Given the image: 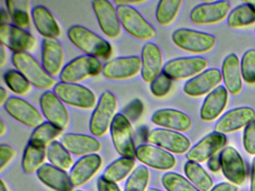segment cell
<instances>
[{
  "instance_id": "47",
  "label": "cell",
  "mask_w": 255,
  "mask_h": 191,
  "mask_svg": "<svg viewBox=\"0 0 255 191\" xmlns=\"http://www.w3.org/2000/svg\"><path fill=\"white\" fill-rule=\"evenodd\" d=\"M98 191H122L116 183L109 182L101 176L98 181Z\"/></svg>"
},
{
  "instance_id": "3",
  "label": "cell",
  "mask_w": 255,
  "mask_h": 191,
  "mask_svg": "<svg viewBox=\"0 0 255 191\" xmlns=\"http://www.w3.org/2000/svg\"><path fill=\"white\" fill-rule=\"evenodd\" d=\"M117 108V99L110 91L103 93L90 119L91 132L95 137H102L111 126Z\"/></svg>"
},
{
  "instance_id": "52",
  "label": "cell",
  "mask_w": 255,
  "mask_h": 191,
  "mask_svg": "<svg viewBox=\"0 0 255 191\" xmlns=\"http://www.w3.org/2000/svg\"><path fill=\"white\" fill-rule=\"evenodd\" d=\"M144 2V1H116L115 4L119 5H129L132 6V4H141Z\"/></svg>"
},
{
  "instance_id": "42",
  "label": "cell",
  "mask_w": 255,
  "mask_h": 191,
  "mask_svg": "<svg viewBox=\"0 0 255 191\" xmlns=\"http://www.w3.org/2000/svg\"><path fill=\"white\" fill-rule=\"evenodd\" d=\"M242 76L246 83H255V49L245 52L240 62Z\"/></svg>"
},
{
  "instance_id": "53",
  "label": "cell",
  "mask_w": 255,
  "mask_h": 191,
  "mask_svg": "<svg viewBox=\"0 0 255 191\" xmlns=\"http://www.w3.org/2000/svg\"><path fill=\"white\" fill-rule=\"evenodd\" d=\"M6 52H5L4 46H1V51H0V66L3 67L6 63Z\"/></svg>"
},
{
  "instance_id": "30",
  "label": "cell",
  "mask_w": 255,
  "mask_h": 191,
  "mask_svg": "<svg viewBox=\"0 0 255 191\" xmlns=\"http://www.w3.org/2000/svg\"><path fill=\"white\" fill-rule=\"evenodd\" d=\"M32 19L38 32L45 38H56L61 34L60 28L50 10L38 5L32 10Z\"/></svg>"
},
{
  "instance_id": "45",
  "label": "cell",
  "mask_w": 255,
  "mask_h": 191,
  "mask_svg": "<svg viewBox=\"0 0 255 191\" xmlns=\"http://www.w3.org/2000/svg\"><path fill=\"white\" fill-rule=\"evenodd\" d=\"M143 106L142 102L140 100L135 99L131 101L123 110V114L128 118L129 120L135 121L138 119L141 113H142Z\"/></svg>"
},
{
  "instance_id": "12",
  "label": "cell",
  "mask_w": 255,
  "mask_h": 191,
  "mask_svg": "<svg viewBox=\"0 0 255 191\" xmlns=\"http://www.w3.org/2000/svg\"><path fill=\"white\" fill-rule=\"evenodd\" d=\"M231 10L228 1H210L195 6L190 13V19L198 25H207L220 22Z\"/></svg>"
},
{
  "instance_id": "23",
  "label": "cell",
  "mask_w": 255,
  "mask_h": 191,
  "mask_svg": "<svg viewBox=\"0 0 255 191\" xmlns=\"http://www.w3.org/2000/svg\"><path fill=\"white\" fill-rule=\"evenodd\" d=\"M151 120L159 126L177 131H186L192 127V120L186 113L172 108L156 110Z\"/></svg>"
},
{
  "instance_id": "48",
  "label": "cell",
  "mask_w": 255,
  "mask_h": 191,
  "mask_svg": "<svg viewBox=\"0 0 255 191\" xmlns=\"http://www.w3.org/2000/svg\"><path fill=\"white\" fill-rule=\"evenodd\" d=\"M207 166L212 172L219 171L221 169L220 155H214L211 158H209L207 161Z\"/></svg>"
},
{
  "instance_id": "26",
  "label": "cell",
  "mask_w": 255,
  "mask_h": 191,
  "mask_svg": "<svg viewBox=\"0 0 255 191\" xmlns=\"http://www.w3.org/2000/svg\"><path fill=\"white\" fill-rule=\"evenodd\" d=\"M38 179L44 185L56 191H72L71 178L65 170H60L50 164H44L37 171Z\"/></svg>"
},
{
  "instance_id": "58",
  "label": "cell",
  "mask_w": 255,
  "mask_h": 191,
  "mask_svg": "<svg viewBox=\"0 0 255 191\" xmlns=\"http://www.w3.org/2000/svg\"><path fill=\"white\" fill-rule=\"evenodd\" d=\"M147 191H162L160 190L156 189V188H150Z\"/></svg>"
},
{
  "instance_id": "14",
  "label": "cell",
  "mask_w": 255,
  "mask_h": 191,
  "mask_svg": "<svg viewBox=\"0 0 255 191\" xmlns=\"http://www.w3.org/2000/svg\"><path fill=\"white\" fill-rule=\"evenodd\" d=\"M43 114L49 122L61 130L68 126L69 115L62 100L52 91H46L40 98Z\"/></svg>"
},
{
  "instance_id": "44",
  "label": "cell",
  "mask_w": 255,
  "mask_h": 191,
  "mask_svg": "<svg viewBox=\"0 0 255 191\" xmlns=\"http://www.w3.org/2000/svg\"><path fill=\"white\" fill-rule=\"evenodd\" d=\"M243 146L248 153L255 155V120L246 125L243 132Z\"/></svg>"
},
{
  "instance_id": "8",
  "label": "cell",
  "mask_w": 255,
  "mask_h": 191,
  "mask_svg": "<svg viewBox=\"0 0 255 191\" xmlns=\"http://www.w3.org/2000/svg\"><path fill=\"white\" fill-rule=\"evenodd\" d=\"M55 94L63 102L80 107L89 109L96 104V97L89 88L77 84L59 82L53 88Z\"/></svg>"
},
{
  "instance_id": "20",
  "label": "cell",
  "mask_w": 255,
  "mask_h": 191,
  "mask_svg": "<svg viewBox=\"0 0 255 191\" xmlns=\"http://www.w3.org/2000/svg\"><path fill=\"white\" fill-rule=\"evenodd\" d=\"M136 157L143 164L156 170H170L176 164L174 155L153 145L138 146L136 149Z\"/></svg>"
},
{
  "instance_id": "57",
  "label": "cell",
  "mask_w": 255,
  "mask_h": 191,
  "mask_svg": "<svg viewBox=\"0 0 255 191\" xmlns=\"http://www.w3.org/2000/svg\"><path fill=\"white\" fill-rule=\"evenodd\" d=\"M246 2H247L248 4H250V5L252 6V7L255 10V0H253V1H246Z\"/></svg>"
},
{
  "instance_id": "46",
  "label": "cell",
  "mask_w": 255,
  "mask_h": 191,
  "mask_svg": "<svg viewBox=\"0 0 255 191\" xmlns=\"http://www.w3.org/2000/svg\"><path fill=\"white\" fill-rule=\"evenodd\" d=\"M15 155V151L11 146L7 144H1L0 146V171L8 165V163L13 159Z\"/></svg>"
},
{
  "instance_id": "18",
  "label": "cell",
  "mask_w": 255,
  "mask_h": 191,
  "mask_svg": "<svg viewBox=\"0 0 255 191\" xmlns=\"http://www.w3.org/2000/svg\"><path fill=\"white\" fill-rule=\"evenodd\" d=\"M141 70V59L137 56L122 57L107 63L103 74L111 80H122L133 77Z\"/></svg>"
},
{
  "instance_id": "35",
  "label": "cell",
  "mask_w": 255,
  "mask_h": 191,
  "mask_svg": "<svg viewBox=\"0 0 255 191\" xmlns=\"http://www.w3.org/2000/svg\"><path fill=\"white\" fill-rule=\"evenodd\" d=\"M8 13L13 23L18 28L29 26L30 17L29 14V1L27 0H8L6 1Z\"/></svg>"
},
{
  "instance_id": "43",
  "label": "cell",
  "mask_w": 255,
  "mask_h": 191,
  "mask_svg": "<svg viewBox=\"0 0 255 191\" xmlns=\"http://www.w3.org/2000/svg\"><path fill=\"white\" fill-rule=\"evenodd\" d=\"M172 79L162 72L150 83V91L156 97H163L168 94L172 85Z\"/></svg>"
},
{
  "instance_id": "4",
  "label": "cell",
  "mask_w": 255,
  "mask_h": 191,
  "mask_svg": "<svg viewBox=\"0 0 255 191\" xmlns=\"http://www.w3.org/2000/svg\"><path fill=\"white\" fill-rule=\"evenodd\" d=\"M102 64L95 57L83 55L70 61L60 73V79L65 83L76 84L103 71Z\"/></svg>"
},
{
  "instance_id": "25",
  "label": "cell",
  "mask_w": 255,
  "mask_h": 191,
  "mask_svg": "<svg viewBox=\"0 0 255 191\" xmlns=\"http://www.w3.org/2000/svg\"><path fill=\"white\" fill-rule=\"evenodd\" d=\"M102 158L97 154L86 155L80 158L72 167L70 178L74 187L84 185L99 170Z\"/></svg>"
},
{
  "instance_id": "7",
  "label": "cell",
  "mask_w": 255,
  "mask_h": 191,
  "mask_svg": "<svg viewBox=\"0 0 255 191\" xmlns=\"http://www.w3.org/2000/svg\"><path fill=\"white\" fill-rule=\"evenodd\" d=\"M172 40L180 49L192 53H204L216 44L213 34L189 28H179L172 34Z\"/></svg>"
},
{
  "instance_id": "59",
  "label": "cell",
  "mask_w": 255,
  "mask_h": 191,
  "mask_svg": "<svg viewBox=\"0 0 255 191\" xmlns=\"http://www.w3.org/2000/svg\"><path fill=\"white\" fill-rule=\"evenodd\" d=\"M80 191V190H77V191Z\"/></svg>"
},
{
  "instance_id": "49",
  "label": "cell",
  "mask_w": 255,
  "mask_h": 191,
  "mask_svg": "<svg viewBox=\"0 0 255 191\" xmlns=\"http://www.w3.org/2000/svg\"><path fill=\"white\" fill-rule=\"evenodd\" d=\"M238 188L235 185L232 184L227 183V182H222V183L218 184L210 191H237Z\"/></svg>"
},
{
  "instance_id": "29",
  "label": "cell",
  "mask_w": 255,
  "mask_h": 191,
  "mask_svg": "<svg viewBox=\"0 0 255 191\" xmlns=\"http://www.w3.org/2000/svg\"><path fill=\"white\" fill-rule=\"evenodd\" d=\"M222 75L228 91L233 95L238 94L243 88V82L240 60L237 55L230 54L225 58L222 64Z\"/></svg>"
},
{
  "instance_id": "41",
  "label": "cell",
  "mask_w": 255,
  "mask_h": 191,
  "mask_svg": "<svg viewBox=\"0 0 255 191\" xmlns=\"http://www.w3.org/2000/svg\"><path fill=\"white\" fill-rule=\"evenodd\" d=\"M149 177L148 169L143 165L138 166L128 178L125 191H145Z\"/></svg>"
},
{
  "instance_id": "51",
  "label": "cell",
  "mask_w": 255,
  "mask_h": 191,
  "mask_svg": "<svg viewBox=\"0 0 255 191\" xmlns=\"http://www.w3.org/2000/svg\"><path fill=\"white\" fill-rule=\"evenodd\" d=\"M7 98H8L7 91L3 88H0V104H1V105L5 104L7 100L8 99Z\"/></svg>"
},
{
  "instance_id": "56",
  "label": "cell",
  "mask_w": 255,
  "mask_h": 191,
  "mask_svg": "<svg viewBox=\"0 0 255 191\" xmlns=\"http://www.w3.org/2000/svg\"><path fill=\"white\" fill-rule=\"evenodd\" d=\"M0 191H8L6 185L2 179H1V183H0Z\"/></svg>"
},
{
  "instance_id": "60",
  "label": "cell",
  "mask_w": 255,
  "mask_h": 191,
  "mask_svg": "<svg viewBox=\"0 0 255 191\" xmlns=\"http://www.w3.org/2000/svg\"></svg>"
},
{
  "instance_id": "6",
  "label": "cell",
  "mask_w": 255,
  "mask_h": 191,
  "mask_svg": "<svg viewBox=\"0 0 255 191\" xmlns=\"http://www.w3.org/2000/svg\"><path fill=\"white\" fill-rule=\"evenodd\" d=\"M116 9L121 24L132 37L147 40L156 36L154 28L132 6L119 5Z\"/></svg>"
},
{
  "instance_id": "40",
  "label": "cell",
  "mask_w": 255,
  "mask_h": 191,
  "mask_svg": "<svg viewBox=\"0 0 255 191\" xmlns=\"http://www.w3.org/2000/svg\"><path fill=\"white\" fill-rule=\"evenodd\" d=\"M4 79L7 86L16 94L25 95L30 91V83L18 70H8L5 73Z\"/></svg>"
},
{
  "instance_id": "16",
  "label": "cell",
  "mask_w": 255,
  "mask_h": 191,
  "mask_svg": "<svg viewBox=\"0 0 255 191\" xmlns=\"http://www.w3.org/2000/svg\"><path fill=\"white\" fill-rule=\"evenodd\" d=\"M4 105L10 116L26 126L35 128L43 123L39 111L23 98L10 97Z\"/></svg>"
},
{
  "instance_id": "9",
  "label": "cell",
  "mask_w": 255,
  "mask_h": 191,
  "mask_svg": "<svg viewBox=\"0 0 255 191\" xmlns=\"http://www.w3.org/2000/svg\"><path fill=\"white\" fill-rule=\"evenodd\" d=\"M207 59L201 56L174 58L165 63L162 72L171 79H183L201 73L207 67Z\"/></svg>"
},
{
  "instance_id": "10",
  "label": "cell",
  "mask_w": 255,
  "mask_h": 191,
  "mask_svg": "<svg viewBox=\"0 0 255 191\" xmlns=\"http://www.w3.org/2000/svg\"><path fill=\"white\" fill-rule=\"evenodd\" d=\"M149 143L175 154H183L190 148L189 139L177 131L165 128L152 130L147 136Z\"/></svg>"
},
{
  "instance_id": "28",
  "label": "cell",
  "mask_w": 255,
  "mask_h": 191,
  "mask_svg": "<svg viewBox=\"0 0 255 191\" xmlns=\"http://www.w3.org/2000/svg\"><path fill=\"white\" fill-rule=\"evenodd\" d=\"M62 144L70 153L76 155H92L101 149V143L96 138L85 134H65Z\"/></svg>"
},
{
  "instance_id": "11",
  "label": "cell",
  "mask_w": 255,
  "mask_h": 191,
  "mask_svg": "<svg viewBox=\"0 0 255 191\" xmlns=\"http://www.w3.org/2000/svg\"><path fill=\"white\" fill-rule=\"evenodd\" d=\"M0 40L2 46L14 53L26 52L32 49L36 43V40L32 34L8 23L0 25Z\"/></svg>"
},
{
  "instance_id": "50",
  "label": "cell",
  "mask_w": 255,
  "mask_h": 191,
  "mask_svg": "<svg viewBox=\"0 0 255 191\" xmlns=\"http://www.w3.org/2000/svg\"><path fill=\"white\" fill-rule=\"evenodd\" d=\"M251 191H255V158L252 163V176H251Z\"/></svg>"
},
{
  "instance_id": "19",
  "label": "cell",
  "mask_w": 255,
  "mask_h": 191,
  "mask_svg": "<svg viewBox=\"0 0 255 191\" xmlns=\"http://www.w3.org/2000/svg\"><path fill=\"white\" fill-rule=\"evenodd\" d=\"M219 155L224 176L235 185H242L246 180V172L244 161L240 153L229 146L225 148Z\"/></svg>"
},
{
  "instance_id": "37",
  "label": "cell",
  "mask_w": 255,
  "mask_h": 191,
  "mask_svg": "<svg viewBox=\"0 0 255 191\" xmlns=\"http://www.w3.org/2000/svg\"><path fill=\"white\" fill-rule=\"evenodd\" d=\"M62 131L50 122H43L35 128L31 134L29 142L37 146L45 147L48 143H51L53 140L62 133Z\"/></svg>"
},
{
  "instance_id": "55",
  "label": "cell",
  "mask_w": 255,
  "mask_h": 191,
  "mask_svg": "<svg viewBox=\"0 0 255 191\" xmlns=\"http://www.w3.org/2000/svg\"><path fill=\"white\" fill-rule=\"evenodd\" d=\"M6 132V125L4 123L3 121H0V136L2 137L4 134Z\"/></svg>"
},
{
  "instance_id": "39",
  "label": "cell",
  "mask_w": 255,
  "mask_h": 191,
  "mask_svg": "<svg viewBox=\"0 0 255 191\" xmlns=\"http://www.w3.org/2000/svg\"><path fill=\"white\" fill-rule=\"evenodd\" d=\"M162 182L168 191H200L181 175L172 172L165 173L162 176Z\"/></svg>"
},
{
  "instance_id": "5",
  "label": "cell",
  "mask_w": 255,
  "mask_h": 191,
  "mask_svg": "<svg viewBox=\"0 0 255 191\" xmlns=\"http://www.w3.org/2000/svg\"><path fill=\"white\" fill-rule=\"evenodd\" d=\"M110 133L113 144L119 155L129 158L136 156L130 121L123 113L115 115L110 126Z\"/></svg>"
},
{
  "instance_id": "27",
  "label": "cell",
  "mask_w": 255,
  "mask_h": 191,
  "mask_svg": "<svg viewBox=\"0 0 255 191\" xmlns=\"http://www.w3.org/2000/svg\"><path fill=\"white\" fill-rule=\"evenodd\" d=\"M228 93L225 87L220 85L215 88L206 97L201 108V119L212 121L223 111L228 103Z\"/></svg>"
},
{
  "instance_id": "21",
  "label": "cell",
  "mask_w": 255,
  "mask_h": 191,
  "mask_svg": "<svg viewBox=\"0 0 255 191\" xmlns=\"http://www.w3.org/2000/svg\"><path fill=\"white\" fill-rule=\"evenodd\" d=\"M222 80L220 70L216 68L208 69L187 81L183 91L190 96H200L210 92Z\"/></svg>"
},
{
  "instance_id": "17",
  "label": "cell",
  "mask_w": 255,
  "mask_h": 191,
  "mask_svg": "<svg viewBox=\"0 0 255 191\" xmlns=\"http://www.w3.org/2000/svg\"><path fill=\"white\" fill-rule=\"evenodd\" d=\"M255 120V110L250 107H239L224 113L215 125V130L222 134L234 132Z\"/></svg>"
},
{
  "instance_id": "34",
  "label": "cell",
  "mask_w": 255,
  "mask_h": 191,
  "mask_svg": "<svg viewBox=\"0 0 255 191\" xmlns=\"http://www.w3.org/2000/svg\"><path fill=\"white\" fill-rule=\"evenodd\" d=\"M255 22V10L244 1L230 12L228 16V25L231 28H241Z\"/></svg>"
},
{
  "instance_id": "32",
  "label": "cell",
  "mask_w": 255,
  "mask_h": 191,
  "mask_svg": "<svg viewBox=\"0 0 255 191\" xmlns=\"http://www.w3.org/2000/svg\"><path fill=\"white\" fill-rule=\"evenodd\" d=\"M45 147L37 146L29 142L23 152L22 167L27 174L38 171L45 158Z\"/></svg>"
},
{
  "instance_id": "54",
  "label": "cell",
  "mask_w": 255,
  "mask_h": 191,
  "mask_svg": "<svg viewBox=\"0 0 255 191\" xmlns=\"http://www.w3.org/2000/svg\"><path fill=\"white\" fill-rule=\"evenodd\" d=\"M9 18H11V16L8 13H6L5 10H1V25L2 24H7L6 22L9 20Z\"/></svg>"
},
{
  "instance_id": "2",
  "label": "cell",
  "mask_w": 255,
  "mask_h": 191,
  "mask_svg": "<svg viewBox=\"0 0 255 191\" xmlns=\"http://www.w3.org/2000/svg\"><path fill=\"white\" fill-rule=\"evenodd\" d=\"M12 62L29 83L37 88L48 90L56 84V80L27 52L13 54Z\"/></svg>"
},
{
  "instance_id": "36",
  "label": "cell",
  "mask_w": 255,
  "mask_h": 191,
  "mask_svg": "<svg viewBox=\"0 0 255 191\" xmlns=\"http://www.w3.org/2000/svg\"><path fill=\"white\" fill-rule=\"evenodd\" d=\"M47 156L50 164L60 170H67L72 166L73 159L70 152L59 142L50 143L47 149Z\"/></svg>"
},
{
  "instance_id": "1",
  "label": "cell",
  "mask_w": 255,
  "mask_h": 191,
  "mask_svg": "<svg viewBox=\"0 0 255 191\" xmlns=\"http://www.w3.org/2000/svg\"><path fill=\"white\" fill-rule=\"evenodd\" d=\"M68 38L79 49L95 58H108L112 53L109 42L81 25H74L68 30Z\"/></svg>"
},
{
  "instance_id": "13",
  "label": "cell",
  "mask_w": 255,
  "mask_h": 191,
  "mask_svg": "<svg viewBox=\"0 0 255 191\" xmlns=\"http://www.w3.org/2000/svg\"><path fill=\"white\" fill-rule=\"evenodd\" d=\"M92 7L103 32L110 38L119 37L122 32V24L117 9L107 0H95L92 1Z\"/></svg>"
},
{
  "instance_id": "22",
  "label": "cell",
  "mask_w": 255,
  "mask_h": 191,
  "mask_svg": "<svg viewBox=\"0 0 255 191\" xmlns=\"http://www.w3.org/2000/svg\"><path fill=\"white\" fill-rule=\"evenodd\" d=\"M162 55L159 48L154 43H147L141 51V77L147 83H151L161 73Z\"/></svg>"
},
{
  "instance_id": "24",
  "label": "cell",
  "mask_w": 255,
  "mask_h": 191,
  "mask_svg": "<svg viewBox=\"0 0 255 191\" xmlns=\"http://www.w3.org/2000/svg\"><path fill=\"white\" fill-rule=\"evenodd\" d=\"M42 66L50 76H56L62 71L63 64L64 52L62 45L56 38H45L43 41Z\"/></svg>"
},
{
  "instance_id": "33",
  "label": "cell",
  "mask_w": 255,
  "mask_h": 191,
  "mask_svg": "<svg viewBox=\"0 0 255 191\" xmlns=\"http://www.w3.org/2000/svg\"><path fill=\"white\" fill-rule=\"evenodd\" d=\"M185 174L188 179L202 191H209L213 182L210 175L198 163L188 161L184 166Z\"/></svg>"
},
{
  "instance_id": "38",
  "label": "cell",
  "mask_w": 255,
  "mask_h": 191,
  "mask_svg": "<svg viewBox=\"0 0 255 191\" xmlns=\"http://www.w3.org/2000/svg\"><path fill=\"white\" fill-rule=\"evenodd\" d=\"M183 1L181 0H161L158 3L156 18L160 25H167L173 22Z\"/></svg>"
},
{
  "instance_id": "15",
  "label": "cell",
  "mask_w": 255,
  "mask_h": 191,
  "mask_svg": "<svg viewBox=\"0 0 255 191\" xmlns=\"http://www.w3.org/2000/svg\"><path fill=\"white\" fill-rule=\"evenodd\" d=\"M227 143L226 136L222 133L213 131L201 139L186 154L189 161L204 162L211 158Z\"/></svg>"
},
{
  "instance_id": "31",
  "label": "cell",
  "mask_w": 255,
  "mask_h": 191,
  "mask_svg": "<svg viewBox=\"0 0 255 191\" xmlns=\"http://www.w3.org/2000/svg\"><path fill=\"white\" fill-rule=\"evenodd\" d=\"M135 164L134 158L122 157L113 161L107 167L102 177L109 182L118 183L123 180L132 171Z\"/></svg>"
}]
</instances>
